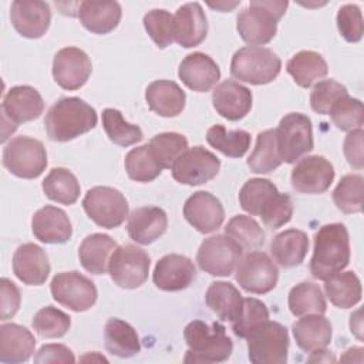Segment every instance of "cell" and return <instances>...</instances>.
<instances>
[{
	"label": "cell",
	"mask_w": 364,
	"mask_h": 364,
	"mask_svg": "<svg viewBox=\"0 0 364 364\" xmlns=\"http://www.w3.org/2000/svg\"><path fill=\"white\" fill-rule=\"evenodd\" d=\"M95 109L78 97H64L47 111L44 127L48 138L57 142H68L87 134L97 125Z\"/></svg>",
	"instance_id": "1"
},
{
	"label": "cell",
	"mask_w": 364,
	"mask_h": 364,
	"mask_svg": "<svg viewBox=\"0 0 364 364\" xmlns=\"http://www.w3.org/2000/svg\"><path fill=\"white\" fill-rule=\"evenodd\" d=\"M350 262L348 230L343 223L321 226L314 235L310 273L317 280H327L343 272Z\"/></svg>",
	"instance_id": "2"
},
{
	"label": "cell",
	"mask_w": 364,
	"mask_h": 364,
	"mask_svg": "<svg viewBox=\"0 0 364 364\" xmlns=\"http://www.w3.org/2000/svg\"><path fill=\"white\" fill-rule=\"evenodd\" d=\"M183 338L188 344L185 363H222L230 357L233 350L225 326L218 321L206 324L202 320H193L185 327Z\"/></svg>",
	"instance_id": "3"
},
{
	"label": "cell",
	"mask_w": 364,
	"mask_h": 364,
	"mask_svg": "<svg viewBox=\"0 0 364 364\" xmlns=\"http://www.w3.org/2000/svg\"><path fill=\"white\" fill-rule=\"evenodd\" d=\"M287 1H250L236 18L240 38L250 46H263L277 33V21L286 13Z\"/></svg>",
	"instance_id": "4"
},
{
	"label": "cell",
	"mask_w": 364,
	"mask_h": 364,
	"mask_svg": "<svg viewBox=\"0 0 364 364\" xmlns=\"http://www.w3.org/2000/svg\"><path fill=\"white\" fill-rule=\"evenodd\" d=\"M282 70V60L270 48L246 46L239 48L230 61V74L252 85L269 84L277 78Z\"/></svg>",
	"instance_id": "5"
},
{
	"label": "cell",
	"mask_w": 364,
	"mask_h": 364,
	"mask_svg": "<svg viewBox=\"0 0 364 364\" xmlns=\"http://www.w3.org/2000/svg\"><path fill=\"white\" fill-rule=\"evenodd\" d=\"M247 355L253 364H284L287 361L289 333L277 323L266 320L247 336Z\"/></svg>",
	"instance_id": "6"
},
{
	"label": "cell",
	"mask_w": 364,
	"mask_h": 364,
	"mask_svg": "<svg viewBox=\"0 0 364 364\" xmlns=\"http://www.w3.org/2000/svg\"><path fill=\"white\" fill-rule=\"evenodd\" d=\"M3 165L14 176L38 178L47 166V152L41 141L31 136H16L4 145Z\"/></svg>",
	"instance_id": "7"
},
{
	"label": "cell",
	"mask_w": 364,
	"mask_h": 364,
	"mask_svg": "<svg viewBox=\"0 0 364 364\" xmlns=\"http://www.w3.org/2000/svg\"><path fill=\"white\" fill-rule=\"evenodd\" d=\"M87 216L101 228L114 229L128 218V202L125 196L111 186H94L82 199Z\"/></svg>",
	"instance_id": "8"
},
{
	"label": "cell",
	"mask_w": 364,
	"mask_h": 364,
	"mask_svg": "<svg viewBox=\"0 0 364 364\" xmlns=\"http://www.w3.org/2000/svg\"><path fill=\"white\" fill-rule=\"evenodd\" d=\"M151 259L148 253L131 243L118 246L111 255L108 273L112 282L122 289H136L142 286L149 273Z\"/></svg>",
	"instance_id": "9"
},
{
	"label": "cell",
	"mask_w": 364,
	"mask_h": 364,
	"mask_svg": "<svg viewBox=\"0 0 364 364\" xmlns=\"http://www.w3.org/2000/svg\"><path fill=\"white\" fill-rule=\"evenodd\" d=\"M282 161L294 164L314 146L313 127L307 115L290 112L284 115L276 128Z\"/></svg>",
	"instance_id": "10"
},
{
	"label": "cell",
	"mask_w": 364,
	"mask_h": 364,
	"mask_svg": "<svg viewBox=\"0 0 364 364\" xmlns=\"http://www.w3.org/2000/svg\"><path fill=\"white\" fill-rule=\"evenodd\" d=\"M243 249L226 235H215L205 239L198 250L199 267L210 276H230L242 260Z\"/></svg>",
	"instance_id": "11"
},
{
	"label": "cell",
	"mask_w": 364,
	"mask_h": 364,
	"mask_svg": "<svg viewBox=\"0 0 364 364\" xmlns=\"http://www.w3.org/2000/svg\"><path fill=\"white\" fill-rule=\"evenodd\" d=\"M53 299L73 311H85L97 301V287L80 272L57 273L50 284Z\"/></svg>",
	"instance_id": "12"
},
{
	"label": "cell",
	"mask_w": 364,
	"mask_h": 364,
	"mask_svg": "<svg viewBox=\"0 0 364 364\" xmlns=\"http://www.w3.org/2000/svg\"><path fill=\"white\" fill-rule=\"evenodd\" d=\"M219 169V158L200 145L186 149L171 166L173 179L189 186L209 182L218 175Z\"/></svg>",
	"instance_id": "13"
},
{
	"label": "cell",
	"mask_w": 364,
	"mask_h": 364,
	"mask_svg": "<svg viewBox=\"0 0 364 364\" xmlns=\"http://www.w3.org/2000/svg\"><path fill=\"white\" fill-rule=\"evenodd\" d=\"M235 279L243 290L264 294L276 287L279 270L264 252H249L239 262Z\"/></svg>",
	"instance_id": "14"
},
{
	"label": "cell",
	"mask_w": 364,
	"mask_h": 364,
	"mask_svg": "<svg viewBox=\"0 0 364 364\" xmlns=\"http://www.w3.org/2000/svg\"><path fill=\"white\" fill-rule=\"evenodd\" d=\"M44 111V101L40 92L30 85L11 87L1 102L3 131L10 125L14 132L21 122L37 119Z\"/></svg>",
	"instance_id": "15"
},
{
	"label": "cell",
	"mask_w": 364,
	"mask_h": 364,
	"mask_svg": "<svg viewBox=\"0 0 364 364\" xmlns=\"http://www.w3.org/2000/svg\"><path fill=\"white\" fill-rule=\"evenodd\" d=\"M334 166L320 155L301 158L291 171V188L299 193H324L334 181Z\"/></svg>",
	"instance_id": "16"
},
{
	"label": "cell",
	"mask_w": 364,
	"mask_h": 364,
	"mask_svg": "<svg viewBox=\"0 0 364 364\" xmlns=\"http://www.w3.org/2000/svg\"><path fill=\"white\" fill-rule=\"evenodd\" d=\"M92 73V64L85 51L78 47H64L53 60L54 81L64 90L81 88Z\"/></svg>",
	"instance_id": "17"
},
{
	"label": "cell",
	"mask_w": 364,
	"mask_h": 364,
	"mask_svg": "<svg viewBox=\"0 0 364 364\" xmlns=\"http://www.w3.org/2000/svg\"><path fill=\"white\" fill-rule=\"evenodd\" d=\"M183 216L191 226L200 233L218 230L225 220L222 202L206 191H198L191 195L183 205Z\"/></svg>",
	"instance_id": "18"
},
{
	"label": "cell",
	"mask_w": 364,
	"mask_h": 364,
	"mask_svg": "<svg viewBox=\"0 0 364 364\" xmlns=\"http://www.w3.org/2000/svg\"><path fill=\"white\" fill-rule=\"evenodd\" d=\"M196 277L193 262L178 253L165 255L161 257L154 269V283L164 291H179L192 284Z\"/></svg>",
	"instance_id": "19"
},
{
	"label": "cell",
	"mask_w": 364,
	"mask_h": 364,
	"mask_svg": "<svg viewBox=\"0 0 364 364\" xmlns=\"http://www.w3.org/2000/svg\"><path fill=\"white\" fill-rule=\"evenodd\" d=\"M10 20L16 31L26 38H40L46 34L51 21V10L46 1H13Z\"/></svg>",
	"instance_id": "20"
},
{
	"label": "cell",
	"mask_w": 364,
	"mask_h": 364,
	"mask_svg": "<svg viewBox=\"0 0 364 364\" xmlns=\"http://www.w3.org/2000/svg\"><path fill=\"white\" fill-rule=\"evenodd\" d=\"M178 75L192 91L206 92L212 90L220 78L219 65L205 53L188 54L179 64Z\"/></svg>",
	"instance_id": "21"
},
{
	"label": "cell",
	"mask_w": 364,
	"mask_h": 364,
	"mask_svg": "<svg viewBox=\"0 0 364 364\" xmlns=\"http://www.w3.org/2000/svg\"><path fill=\"white\" fill-rule=\"evenodd\" d=\"M252 91L235 80H225L212 92V102L216 112L228 121L245 118L252 108Z\"/></svg>",
	"instance_id": "22"
},
{
	"label": "cell",
	"mask_w": 364,
	"mask_h": 364,
	"mask_svg": "<svg viewBox=\"0 0 364 364\" xmlns=\"http://www.w3.org/2000/svg\"><path fill=\"white\" fill-rule=\"evenodd\" d=\"M50 263L46 252L36 243L20 245L13 255V273L28 286L46 283L50 274Z\"/></svg>",
	"instance_id": "23"
},
{
	"label": "cell",
	"mask_w": 364,
	"mask_h": 364,
	"mask_svg": "<svg viewBox=\"0 0 364 364\" xmlns=\"http://www.w3.org/2000/svg\"><path fill=\"white\" fill-rule=\"evenodd\" d=\"M175 41L185 48L199 46L208 33V20L202 6L196 1L182 4L173 14Z\"/></svg>",
	"instance_id": "24"
},
{
	"label": "cell",
	"mask_w": 364,
	"mask_h": 364,
	"mask_svg": "<svg viewBox=\"0 0 364 364\" xmlns=\"http://www.w3.org/2000/svg\"><path fill=\"white\" fill-rule=\"evenodd\" d=\"M31 230L40 242L48 245L65 243L73 235V226L67 213L53 205H46L34 213Z\"/></svg>",
	"instance_id": "25"
},
{
	"label": "cell",
	"mask_w": 364,
	"mask_h": 364,
	"mask_svg": "<svg viewBox=\"0 0 364 364\" xmlns=\"http://www.w3.org/2000/svg\"><path fill=\"white\" fill-rule=\"evenodd\" d=\"M168 228V216L158 206H141L131 212L127 222L128 236L139 243L149 245L159 239Z\"/></svg>",
	"instance_id": "26"
},
{
	"label": "cell",
	"mask_w": 364,
	"mask_h": 364,
	"mask_svg": "<svg viewBox=\"0 0 364 364\" xmlns=\"http://www.w3.org/2000/svg\"><path fill=\"white\" fill-rule=\"evenodd\" d=\"M36 338L31 331L16 323L0 326V361L7 364L26 363L34 353Z\"/></svg>",
	"instance_id": "27"
},
{
	"label": "cell",
	"mask_w": 364,
	"mask_h": 364,
	"mask_svg": "<svg viewBox=\"0 0 364 364\" xmlns=\"http://www.w3.org/2000/svg\"><path fill=\"white\" fill-rule=\"evenodd\" d=\"M145 100L151 111L161 117H178L185 108V91L171 80L152 81L145 90Z\"/></svg>",
	"instance_id": "28"
},
{
	"label": "cell",
	"mask_w": 364,
	"mask_h": 364,
	"mask_svg": "<svg viewBox=\"0 0 364 364\" xmlns=\"http://www.w3.org/2000/svg\"><path fill=\"white\" fill-rule=\"evenodd\" d=\"M77 16L80 23L94 34H108L119 24L122 11L117 1H82Z\"/></svg>",
	"instance_id": "29"
},
{
	"label": "cell",
	"mask_w": 364,
	"mask_h": 364,
	"mask_svg": "<svg viewBox=\"0 0 364 364\" xmlns=\"http://www.w3.org/2000/svg\"><path fill=\"white\" fill-rule=\"evenodd\" d=\"M309 250V237L303 230L286 229L270 243V255L282 267L290 269L303 263Z\"/></svg>",
	"instance_id": "30"
},
{
	"label": "cell",
	"mask_w": 364,
	"mask_h": 364,
	"mask_svg": "<svg viewBox=\"0 0 364 364\" xmlns=\"http://www.w3.org/2000/svg\"><path fill=\"white\" fill-rule=\"evenodd\" d=\"M296 344L306 353L326 348L331 341V324L323 314H306L291 326Z\"/></svg>",
	"instance_id": "31"
},
{
	"label": "cell",
	"mask_w": 364,
	"mask_h": 364,
	"mask_svg": "<svg viewBox=\"0 0 364 364\" xmlns=\"http://www.w3.org/2000/svg\"><path fill=\"white\" fill-rule=\"evenodd\" d=\"M117 247V242L105 233L88 235L78 247L81 266L92 274L107 273L111 255Z\"/></svg>",
	"instance_id": "32"
},
{
	"label": "cell",
	"mask_w": 364,
	"mask_h": 364,
	"mask_svg": "<svg viewBox=\"0 0 364 364\" xmlns=\"http://www.w3.org/2000/svg\"><path fill=\"white\" fill-rule=\"evenodd\" d=\"M104 340L105 348L121 358L134 357L141 351V343L135 328L121 318L112 317L105 323Z\"/></svg>",
	"instance_id": "33"
},
{
	"label": "cell",
	"mask_w": 364,
	"mask_h": 364,
	"mask_svg": "<svg viewBox=\"0 0 364 364\" xmlns=\"http://www.w3.org/2000/svg\"><path fill=\"white\" fill-rule=\"evenodd\" d=\"M286 71L301 88L311 87L328 73L326 60L316 51L303 50L294 54L286 64Z\"/></svg>",
	"instance_id": "34"
},
{
	"label": "cell",
	"mask_w": 364,
	"mask_h": 364,
	"mask_svg": "<svg viewBox=\"0 0 364 364\" xmlns=\"http://www.w3.org/2000/svg\"><path fill=\"white\" fill-rule=\"evenodd\" d=\"M206 306L222 320L233 321L242 309V294L229 282H213L205 293Z\"/></svg>",
	"instance_id": "35"
},
{
	"label": "cell",
	"mask_w": 364,
	"mask_h": 364,
	"mask_svg": "<svg viewBox=\"0 0 364 364\" xmlns=\"http://www.w3.org/2000/svg\"><path fill=\"white\" fill-rule=\"evenodd\" d=\"M283 164L276 129H266L257 134L256 145L247 158V166L256 173H269Z\"/></svg>",
	"instance_id": "36"
},
{
	"label": "cell",
	"mask_w": 364,
	"mask_h": 364,
	"mask_svg": "<svg viewBox=\"0 0 364 364\" xmlns=\"http://www.w3.org/2000/svg\"><path fill=\"white\" fill-rule=\"evenodd\" d=\"M328 300L338 309H350L361 300V282L354 272H340L324 280Z\"/></svg>",
	"instance_id": "37"
},
{
	"label": "cell",
	"mask_w": 364,
	"mask_h": 364,
	"mask_svg": "<svg viewBox=\"0 0 364 364\" xmlns=\"http://www.w3.org/2000/svg\"><path fill=\"white\" fill-rule=\"evenodd\" d=\"M44 195L57 203L73 205L80 196V183L75 175L67 168H53L43 181Z\"/></svg>",
	"instance_id": "38"
},
{
	"label": "cell",
	"mask_w": 364,
	"mask_h": 364,
	"mask_svg": "<svg viewBox=\"0 0 364 364\" xmlns=\"http://www.w3.org/2000/svg\"><path fill=\"white\" fill-rule=\"evenodd\" d=\"M289 309L296 317L306 314H324L327 303L318 284L301 282L291 287L289 293Z\"/></svg>",
	"instance_id": "39"
},
{
	"label": "cell",
	"mask_w": 364,
	"mask_h": 364,
	"mask_svg": "<svg viewBox=\"0 0 364 364\" xmlns=\"http://www.w3.org/2000/svg\"><path fill=\"white\" fill-rule=\"evenodd\" d=\"M208 144L230 158L243 156L250 148V134L245 129L229 131L223 125H212L206 132Z\"/></svg>",
	"instance_id": "40"
},
{
	"label": "cell",
	"mask_w": 364,
	"mask_h": 364,
	"mask_svg": "<svg viewBox=\"0 0 364 364\" xmlns=\"http://www.w3.org/2000/svg\"><path fill=\"white\" fill-rule=\"evenodd\" d=\"M277 193L279 189L272 181L264 178H252L242 186L239 192V203L249 215L259 216Z\"/></svg>",
	"instance_id": "41"
},
{
	"label": "cell",
	"mask_w": 364,
	"mask_h": 364,
	"mask_svg": "<svg viewBox=\"0 0 364 364\" xmlns=\"http://www.w3.org/2000/svg\"><path fill=\"white\" fill-rule=\"evenodd\" d=\"M225 233L243 250H257L264 243V232L250 216L236 215L225 226Z\"/></svg>",
	"instance_id": "42"
},
{
	"label": "cell",
	"mask_w": 364,
	"mask_h": 364,
	"mask_svg": "<svg viewBox=\"0 0 364 364\" xmlns=\"http://www.w3.org/2000/svg\"><path fill=\"white\" fill-rule=\"evenodd\" d=\"M102 127L109 141L119 146L134 145L144 138L142 129L138 125L127 122L121 111L115 108H105L102 111Z\"/></svg>",
	"instance_id": "43"
},
{
	"label": "cell",
	"mask_w": 364,
	"mask_h": 364,
	"mask_svg": "<svg viewBox=\"0 0 364 364\" xmlns=\"http://www.w3.org/2000/svg\"><path fill=\"white\" fill-rule=\"evenodd\" d=\"M124 165L129 179L142 182V183L152 182L162 172V168L158 165V162L152 156L148 144L132 148L125 155Z\"/></svg>",
	"instance_id": "44"
},
{
	"label": "cell",
	"mask_w": 364,
	"mask_h": 364,
	"mask_svg": "<svg viewBox=\"0 0 364 364\" xmlns=\"http://www.w3.org/2000/svg\"><path fill=\"white\" fill-rule=\"evenodd\" d=\"M149 151L162 169H171L173 162L188 149V139L178 132H162L148 142Z\"/></svg>",
	"instance_id": "45"
},
{
	"label": "cell",
	"mask_w": 364,
	"mask_h": 364,
	"mask_svg": "<svg viewBox=\"0 0 364 364\" xmlns=\"http://www.w3.org/2000/svg\"><path fill=\"white\" fill-rule=\"evenodd\" d=\"M363 188L361 175H344L333 191V200L343 213H358L363 210Z\"/></svg>",
	"instance_id": "46"
},
{
	"label": "cell",
	"mask_w": 364,
	"mask_h": 364,
	"mask_svg": "<svg viewBox=\"0 0 364 364\" xmlns=\"http://www.w3.org/2000/svg\"><path fill=\"white\" fill-rule=\"evenodd\" d=\"M31 326L43 338H58L70 330L71 317L57 307L46 306L34 314Z\"/></svg>",
	"instance_id": "47"
},
{
	"label": "cell",
	"mask_w": 364,
	"mask_h": 364,
	"mask_svg": "<svg viewBox=\"0 0 364 364\" xmlns=\"http://www.w3.org/2000/svg\"><path fill=\"white\" fill-rule=\"evenodd\" d=\"M333 124L341 131H353L364 124L363 102L348 94L341 97L328 112Z\"/></svg>",
	"instance_id": "48"
},
{
	"label": "cell",
	"mask_w": 364,
	"mask_h": 364,
	"mask_svg": "<svg viewBox=\"0 0 364 364\" xmlns=\"http://www.w3.org/2000/svg\"><path fill=\"white\" fill-rule=\"evenodd\" d=\"M269 320V310L266 304L255 297H246L242 301V309L237 317L233 320L232 331L239 338H246V336L259 324Z\"/></svg>",
	"instance_id": "49"
},
{
	"label": "cell",
	"mask_w": 364,
	"mask_h": 364,
	"mask_svg": "<svg viewBox=\"0 0 364 364\" xmlns=\"http://www.w3.org/2000/svg\"><path fill=\"white\" fill-rule=\"evenodd\" d=\"M144 27L158 48H165L175 41L173 14L164 9H152L144 16Z\"/></svg>",
	"instance_id": "50"
},
{
	"label": "cell",
	"mask_w": 364,
	"mask_h": 364,
	"mask_svg": "<svg viewBox=\"0 0 364 364\" xmlns=\"http://www.w3.org/2000/svg\"><path fill=\"white\" fill-rule=\"evenodd\" d=\"M347 88L334 81V80H323L318 81L310 94V105L311 109L321 115H328L331 107L344 95H347Z\"/></svg>",
	"instance_id": "51"
},
{
	"label": "cell",
	"mask_w": 364,
	"mask_h": 364,
	"mask_svg": "<svg viewBox=\"0 0 364 364\" xmlns=\"http://www.w3.org/2000/svg\"><path fill=\"white\" fill-rule=\"evenodd\" d=\"M262 222L270 229H279L290 222L293 216V202L287 193H277L259 215Z\"/></svg>",
	"instance_id": "52"
},
{
	"label": "cell",
	"mask_w": 364,
	"mask_h": 364,
	"mask_svg": "<svg viewBox=\"0 0 364 364\" xmlns=\"http://www.w3.org/2000/svg\"><path fill=\"white\" fill-rule=\"evenodd\" d=\"M337 28L348 43H357L363 37V16L355 4H344L337 11Z\"/></svg>",
	"instance_id": "53"
},
{
	"label": "cell",
	"mask_w": 364,
	"mask_h": 364,
	"mask_svg": "<svg viewBox=\"0 0 364 364\" xmlns=\"http://www.w3.org/2000/svg\"><path fill=\"white\" fill-rule=\"evenodd\" d=\"M0 320L6 321L17 313L21 301V294L18 287L7 277H3L0 280Z\"/></svg>",
	"instance_id": "54"
},
{
	"label": "cell",
	"mask_w": 364,
	"mask_h": 364,
	"mask_svg": "<svg viewBox=\"0 0 364 364\" xmlns=\"http://www.w3.org/2000/svg\"><path fill=\"white\" fill-rule=\"evenodd\" d=\"M363 128L353 129L347 134L344 139V155L347 162L355 168L363 169L364 166V155H363Z\"/></svg>",
	"instance_id": "55"
},
{
	"label": "cell",
	"mask_w": 364,
	"mask_h": 364,
	"mask_svg": "<svg viewBox=\"0 0 364 364\" xmlns=\"http://www.w3.org/2000/svg\"><path fill=\"white\" fill-rule=\"evenodd\" d=\"M73 351L64 344H44L34 355V363H74Z\"/></svg>",
	"instance_id": "56"
},
{
	"label": "cell",
	"mask_w": 364,
	"mask_h": 364,
	"mask_svg": "<svg viewBox=\"0 0 364 364\" xmlns=\"http://www.w3.org/2000/svg\"><path fill=\"white\" fill-rule=\"evenodd\" d=\"M309 361H336L334 360V357H333V354H331V351H328V350H326V348H318V350H314V351H311V357L309 358Z\"/></svg>",
	"instance_id": "57"
},
{
	"label": "cell",
	"mask_w": 364,
	"mask_h": 364,
	"mask_svg": "<svg viewBox=\"0 0 364 364\" xmlns=\"http://www.w3.org/2000/svg\"><path fill=\"white\" fill-rule=\"evenodd\" d=\"M360 314H361V310H357L354 314H351V320H350V328H351V333L355 334L357 338H363L361 336V318H360Z\"/></svg>",
	"instance_id": "58"
},
{
	"label": "cell",
	"mask_w": 364,
	"mask_h": 364,
	"mask_svg": "<svg viewBox=\"0 0 364 364\" xmlns=\"http://www.w3.org/2000/svg\"><path fill=\"white\" fill-rule=\"evenodd\" d=\"M239 3H240V1H235V3H230V4H229V3H228V4H226V3H216V4L209 3V6H210V7H213V9H222L223 11H228V10L233 9L235 6H237Z\"/></svg>",
	"instance_id": "59"
},
{
	"label": "cell",
	"mask_w": 364,
	"mask_h": 364,
	"mask_svg": "<svg viewBox=\"0 0 364 364\" xmlns=\"http://www.w3.org/2000/svg\"><path fill=\"white\" fill-rule=\"evenodd\" d=\"M82 361H87V360H98V361H107V358L105 357H102V355H100L97 351H94L92 354H88V355H84L82 358H81Z\"/></svg>",
	"instance_id": "60"
}]
</instances>
